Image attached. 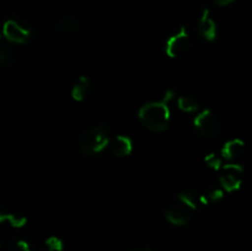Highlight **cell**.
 I'll return each mask as SVG.
<instances>
[{"label":"cell","instance_id":"cell-7","mask_svg":"<svg viewBox=\"0 0 252 251\" xmlns=\"http://www.w3.org/2000/svg\"><path fill=\"white\" fill-rule=\"evenodd\" d=\"M244 180V169L241 165L230 164L223 165L219 175V181H220L221 187L226 192H234L240 188Z\"/></svg>","mask_w":252,"mask_h":251},{"label":"cell","instance_id":"cell-16","mask_svg":"<svg viewBox=\"0 0 252 251\" xmlns=\"http://www.w3.org/2000/svg\"><path fill=\"white\" fill-rule=\"evenodd\" d=\"M15 59H16V56H15L14 51L7 46H2L1 49H0V62H1L2 65H11L15 62Z\"/></svg>","mask_w":252,"mask_h":251},{"label":"cell","instance_id":"cell-14","mask_svg":"<svg viewBox=\"0 0 252 251\" xmlns=\"http://www.w3.org/2000/svg\"><path fill=\"white\" fill-rule=\"evenodd\" d=\"M0 221H2V223L6 221L14 228H21L26 224L27 219L24 216H17V214L9 213V212H1L0 213Z\"/></svg>","mask_w":252,"mask_h":251},{"label":"cell","instance_id":"cell-11","mask_svg":"<svg viewBox=\"0 0 252 251\" xmlns=\"http://www.w3.org/2000/svg\"><path fill=\"white\" fill-rule=\"evenodd\" d=\"M111 150L113 155L118 157H125L133 152V142L127 135H118L111 143Z\"/></svg>","mask_w":252,"mask_h":251},{"label":"cell","instance_id":"cell-6","mask_svg":"<svg viewBox=\"0 0 252 251\" xmlns=\"http://www.w3.org/2000/svg\"><path fill=\"white\" fill-rule=\"evenodd\" d=\"M192 46L191 37H189V31L186 27H180L177 32H175L172 36L169 37L165 46V52L170 58H177L184 54H186L189 51Z\"/></svg>","mask_w":252,"mask_h":251},{"label":"cell","instance_id":"cell-10","mask_svg":"<svg viewBox=\"0 0 252 251\" xmlns=\"http://www.w3.org/2000/svg\"><path fill=\"white\" fill-rule=\"evenodd\" d=\"M245 152V143L243 139L234 138L228 140L221 148V157L226 160H236L243 157Z\"/></svg>","mask_w":252,"mask_h":251},{"label":"cell","instance_id":"cell-18","mask_svg":"<svg viewBox=\"0 0 252 251\" xmlns=\"http://www.w3.org/2000/svg\"><path fill=\"white\" fill-rule=\"evenodd\" d=\"M43 251H63V243L57 236H51L44 241Z\"/></svg>","mask_w":252,"mask_h":251},{"label":"cell","instance_id":"cell-17","mask_svg":"<svg viewBox=\"0 0 252 251\" xmlns=\"http://www.w3.org/2000/svg\"><path fill=\"white\" fill-rule=\"evenodd\" d=\"M204 162L207 164V166L212 170H216V171H220L223 164H221V157H219L218 155L211 153V154H207L204 157Z\"/></svg>","mask_w":252,"mask_h":251},{"label":"cell","instance_id":"cell-8","mask_svg":"<svg viewBox=\"0 0 252 251\" xmlns=\"http://www.w3.org/2000/svg\"><path fill=\"white\" fill-rule=\"evenodd\" d=\"M2 33H4V37L7 41L16 44L26 43V42H29L30 37H31V32L26 27L15 21V20L5 21L4 27H2Z\"/></svg>","mask_w":252,"mask_h":251},{"label":"cell","instance_id":"cell-3","mask_svg":"<svg viewBox=\"0 0 252 251\" xmlns=\"http://www.w3.org/2000/svg\"><path fill=\"white\" fill-rule=\"evenodd\" d=\"M199 199L191 189L177 194L165 211V217L171 224L184 226L191 221L197 211Z\"/></svg>","mask_w":252,"mask_h":251},{"label":"cell","instance_id":"cell-20","mask_svg":"<svg viewBox=\"0 0 252 251\" xmlns=\"http://www.w3.org/2000/svg\"><path fill=\"white\" fill-rule=\"evenodd\" d=\"M217 5H220V6H224V5H229L230 2H233L234 0H213Z\"/></svg>","mask_w":252,"mask_h":251},{"label":"cell","instance_id":"cell-5","mask_svg":"<svg viewBox=\"0 0 252 251\" xmlns=\"http://www.w3.org/2000/svg\"><path fill=\"white\" fill-rule=\"evenodd\" d=\"M193 126L204 138L213 139L220 132V121L212 110H203L194 117Z\"/></svg>","mask_w":252,"mask_h":251},{"label":"cell","instance_id":"cell-13","mask_svg":"<svg viewBox=\"0 0 252 251\" xmlns=\"http://www.w3.org/2000/svg\"><path fill=\"white\" fill-rule=\"evenodd\" d=\"M177 105H179L180 110L187 113L196 112L199 107L198 101H197L193 96H189V95L180 96L179 100H177Z\"/></svg>","mask_w":252,"mask_h":251},{"label":"cell","instance_id":"cell-12","mask_svg":"<svg viewBox=\"0 0 252 251\" xmlns=\"http://www.w3.org/2000/svg\"><path fill=\"white\" fill-rule=\"evenodd\" d=\"M90 94V80L86 76H80L71 89V96L75 101H83Z\"/></svg>","mask_w":252,"mask_h":251},{"label":"cell","instance_id":"cell-9","mask_svg":"<svg viewBox=\"0 0 252 251\" xmlns=\"http://www.w3.org/2000/svg\"><path fill=\"white\" fill-rule=\"evenodd\" d=\"M198 31L199 34L203 37L206 41L213 42L217 38L218 34V30H217V25L214 22L213 17H212L211 11L208 9H204L202 11L201 17L198 20Z\"/></svg>","mask_w":252,"mask_h":251},{"label":"cell","instance_id":"cell-2","mask_svg":"<svg viewBox=\"0 0 252 251\" xmlns=\"http://www.w3.org/2000/svg\"><path fill=\"white\" fill-rule=\"evenodd\" d=\"M172 97L174 93L169 90L161 101H153L143 105L138 113L140 122L153 132H164L170 123L171 113H170L169 102Z\"/></svg>","mask_w":252,"mask_h":251},{"label":"cell","instance_id":"cell-21","mask_svg":"<svg viewBox=\"0 0 252 251\" xmlns=\"http://www.w3.org/2000/svg\"><path fill=\"white\" fill-rule=\"evenodd\" d=\"M130 251H153L152 249H149V248H135V249H133V250H130Z\"/></svg>","mask_w":252,"mask_h":251},{"label":"cell","instance_id":"cell-19","mask_svg":"<svg viewBox=\"0 0 252 251\" xmlns=\"http://www.w3.org/2000/svg\"><path fill=\"white\" fill-rule=\"evenodd\" d=\"M7 251H32L25 240H14L7 246Z\"/></svg>","mask_w":252,"mask_h":251},{"label":"cell","instance_id":"cell-15","mask_svg":"<svg viewBox=\"0 0 252 251\" xmlns=\"http://www.w3.org/2000/svg\"><path fill=\"white\" fill-rule=\"evenodd\" d=\"M224 196V191L221 188H212L207 191L206 193L198 196L199 203L208 204V203H216V202L220 201Z\"/></svg>","mask_w":252,"mask_h":251},{"label":"cell","instance_id":"cell-1","mask_svg":"<svg viewBox=\"0 0 252 251\" xmlns=\"http://www.w3.org/2000/svg\"><path fill=\"white\" fill-rule=\"evenodd\" d=\"M85 22L76 12H59L49 17L38 29L36 52L51 54L59 49L80 43Z\"/></svg>","mask_w":252,"mask_h":251},{"label":"cell","instance_id":"cell-4","mask_svg":"<svg viewBox=\"0 0 252 251\" xmlns=\"http://www.w3.org/2000/svg\"><path fill=\"white\" fill-rule=\"evenodd\" d=\"M110 143L108 129L106 126H94L88 128L79 137L78 144L81 153L88 157H94L102 152Z\"/></svg>","mask_w":252,"mask_h":251}]
</instances>
